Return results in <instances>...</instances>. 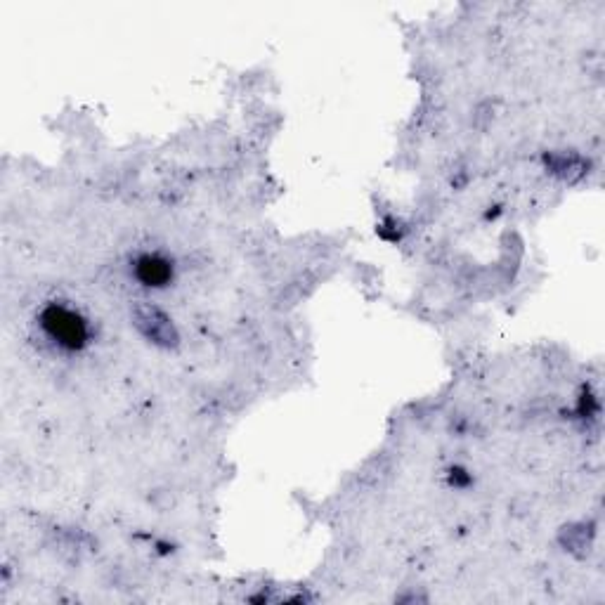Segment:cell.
I'll return each mask as SVG.
<instances>
[{
    "mask_svg": "<svg viewBox=\"0 0 605 605\" xmlns=\"http://www.w3.org/2000/svg\"><path fill=\"white\" fill-rule=\"evenodd\" d=\"M135 327L145 334L149 341L156 346L171 348L178 341V331H175L173 322L168 320L164 310H159L156 305H138L135 308Z\"/></svg>",
    "mask_w": 605,
    "mask_h": 605,
    "instance_id": "cell-2",
    "label": "cell"
},
{
    "mask_svg": "<svg viewBox=\"0 0 605 605\" xmlns=\"http://www.w3.org/2000/svg\"><path fill=\"white\" fill-rule=\"evenodd\" d=\"M135 277L145 286H166L173 279V265L159 253H142L135 260Z\"/></svg>",
    "mask_w": 605,
    "mask_h": 605,
    "instance_id": "cell-3",
    "label": "cell"
},
{
    "mask_svg": "<svg viewBox=\"0 0 605 605\" xmlns=\"http://www.w3.org/2000/svg\"><path fill=\"white\" fill-rule=\"evenodd\" d=\"M41 327L52 343H57L62 350H69V353L86 346L90 336L86 320L62 303H50L41 312Z\"/></svg>",
    "mask_w": 605,
    "mask_h": 605,
    "instance_id": "cell-1",
    "label": "cell"
}]
</instances>
